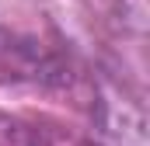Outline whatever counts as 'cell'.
<instances>
[{
	"label": "cell",
	"mask_w": 150,
	"mask_h": 146,
	"mask_svg": "<svg viewBox=\"0 0 150 146\" xmlns=\"http://www.w3.org/2000/svg\"><path fill=\"white\" fill-rule=\"evenodd\" d=\"M0 146H52V132L38 118L0 111Z\"/></svg>",
	"instance_id": "1"
}]
</instances>
